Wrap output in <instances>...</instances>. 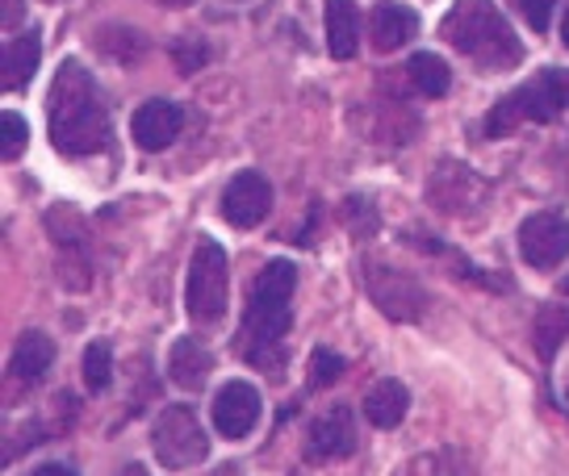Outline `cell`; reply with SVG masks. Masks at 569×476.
<instances>
[{
    "mask_svg": "<svg viewBox=\"0 0 569 476\" xmlns=\"http://www.w3.org/2000/svg\"><path fill=\"white\" fill-rule=\"evenodd\" d=\"M293 288H298V267L289 260H268L260 267V276L251 281L239 347H243L248 364H256V368H281L284 335H289V322H293V305H289Z\"/></svg>",
    "mask_w": 569,
    "mask_h": 476,
    "instance_id": "obj_1",
    "label": "cell"
},
{
    "mask_svg": "<svg viewBox=\"0 0 569 476\" xmlns=\"http://www.w3.org/2000/svg\"><path fill=\"white\" fill-rule=\"evenodd\" d=\"M109 142V113L101 101V89L80 68L68 59L51 84V146L63 155H97Z\"/></svg>",
    "mask_w": 569,
    "mask_h": 476,
    "instance_id": "obj_2",
    "label": "cell"
},
{
    "mask_svg": "<svg viewBox=\"0 0 569 476\" xmlns=\"http://www.w3.org/2000/svg\"><path fill=\"white\" fill-rule=\"evenodd\" d=\"M440 34H445L448 47L469 54L481 71H507L523 59L519 38L511 34L507 18L498 13L490 0H457L448 9Z\"/></svg>",
    "mask_w": 569,
    "mask_h": 476,
    "instance_id": "obj_3",
    "label": "cell"
},
{
    "mask_svg": "<svg viewBox=\"0 0 569 476\" xmlns=\"http://www.w3.org/2000/svg\"><path fill=\"white\" fill-rule=\"evenodd\" d=\"M561 109H569V71L545 68L532 84L507 92V97L490 109L486 134H490V139H502V134H511V130L523 122H549Z\"/></svg>",
    "mask_w": 569,
    "mask_h": 476,
    "instance_id": "obj_4",
    "label": "cell"
},
{
    "mask_svg": "<svg viewBox=\"0 0 569 476\" xmlns=\"http://www.w3.org/2000/svg\"><path fill=\"white\" fill-rule=\"evenodd\" d=\"M227 293H231V267H227V251L213 239H201L189 264V281H184V310L193 322L213 326L227 314Z\"/></svg>",
    "mask_w": 569,
    "mask_h": 476,
    "instance_id": "obj_5",
    "label": "cell"
},
{
    "mask_svg": "<svg viewBox=\"0 0 569 476\" xmlns=\"http://www.w3.org/2000/svg\"><path fill=\"white\" fill-rule=\"evenodd\" d=\"M151 452L160 459L163 468H193L201 459L210 456V435L197 418L193 406H168L156 418V431H151Z\"/></svg>",
    "mask_w": 569,
    "mask_h": 476,
    "instance_id": "obj_6",
    "label": "cell"
},
{
    "mask_svg": "<svg viewBox=\"0 0 569 476\" xmlns=\"http://www.w3.org/2000/svg\"><path fill=\"white\" fill-rule=\"evenodd\" d=\"M519 255L536 272H552L569 260V217L561 213H532L519 226Z\"/></svg>",
    "mask_w": 569,
    "mask_h": 476,
    "instance_id": "obj_7",
    "label": "cell"
},
{
    "mask_svg": "<svg viewBox=\"0 0 569 476\" xmlns=\"http://www.w3.org/2000/svg\"><path fill=\"white\" fill-rule=\"evenodd\" d=\"M210 414L222 439H248L256 423H260V414H264V397L248 381H231V385L218 388Z\"/></svg>",
    "mask_w": 569,
    "mask_h": 476,
    "instance_id": "obj_8",
    "label": "cell"
},
{
    "mask_svg": "<svg viewBox=\"0 0 569 476\" xmlns=\"http://www.w3.org/2000/svg\"><path fill=\"white\" fill-rule=\"evenodd\" d=\"M365 281H369V297L377 301V310L393 322H410V317H419L423 310V288L410 281L407 272H398V267H381V264H369L365 272Z\"/></svg>",
    "mask_w": 569,
    "mask_h": 476,
    "instance_id": "obj_9",
    "label": "cell"
},
{
    "mask_svg": "<svg viewBox=\"0 0 569 476\" xmlns=\"http://www.w3.org/2000/svg\"><path fill=\"white\" fill-rule=\"evenodd\" d=\"M272 213V184L260 172H239L222 189V217L239 230H256Z\"/></svg>",
    "mask_w": 569,
    "mask_h": 476,
    "instance_id": "obj_10",
    "label": "cell"
},
{
    "mask_svg": "<svg viewBox=\"0 0 569 476\" xmlns=\"http://www.w3.org/2000/svg\"><path fill=\"white\" fill-rule=\"evenodd\" d=\"M356 452V418L348 406L327 409L322 418H315L310 435H306V459H348Z\"/></svg>",
    "mask_w": 569,
    "mask_h": 476,
    "instance_id": "obj_11",
    "label": "cell"
},
{
    "mask_svg": "<svg viewBox=\"0 0 569 476\" xmlns=\"http://www.w3.org/2000/svg\"><path fill=\"white\" fill-rule=\"evenodd\" d=\"M180 125H184V113L172 101H147V105L134 109L130 118V134L142 151H168L177 142Z\"/></svg>",
    "mask_w": 569,
    "mask_h": 476,
    "instance_id": "obj_12",
    "label": "cell"
},
{
    "mask_svg": "<svg viewBox=\"0 0 569 476\" xmlns=\"http://www.w3.org/2000/svg\"><path fill=\"white\" fill-rule=\"evenodd\" d=\"M415 34H419L415 9L398 4V0H381V4H373V13H369V42H373L381 54L407 47Z\"/></svg>",
    "mask_w": 569,
    "mask_h": 476,
    "instance_id": "obj_13",
    "label": "cell"
},
{
    "mask_svg": "<svg viewBox=\"0 0 569 476\" xmlns=\"http://www.w3.org/2000/svg\"><path fill=\"white\" fill-rule=\"evenodd\" d=\"M210 368H213V355L206 352L197 338H177V343H172V352H168V376H172L177 388H184V393L206 388Z\"/></svg>",
    "mask_w": 569,
    "mask_h": 476,
    "instance_id": "obj_14",
    "label": "cell"
},
{
    "mask_svg": "<svg viewBox=\"0 0 569 476\" xmlns=\"http://www.w3.org/2000/svg\"><path fill=\"white\" fill-rule=\"evenodd\" d=\"M360 47V9L356 0H327V51L352 59Z\"/></svg>",
    "mask_w": 569,
    "mask_h": 476,
    "instance_id": "obj_15",
    "label": "cell"
},
{
    "mask_svg": "<svg viewBox=\"0 0 569 476\" xmlns=\"http://www.w3.org/2000/svg\"><path fill=\"white\" fill-rule=\"evenodd\" d=\"M407 409H410V393L402 381H377V385L369 388V397H365V418L373 426H381V431H390V426L402 423Z\"/></svg>",
    "mask_w": 569,
    "mask_h": 476,
    "instance_id": "obj_16",
    "label": "cell"
},
{
    "mask_svg": "<svg viewBox=\"0 0 569 476\" xmlns=\"http://www.w3.org/2000/svg\"><path fill=\"white\" fill-rule=\"evenodd\" d=\"M38 51H42V47H38L34 34H18L4 47V68H0L4 92L30 89V80H34V71H38Z\"/></svg>",
    "mask_w": 569,
    "mask_h": 476,
    "instance_id": "obj_17",
    "label": "cell"
},
{
    "mask_svg": "<svg viewBox=\"0 0 569 476\" xmlns=\"http://www.w3.org/2000/svg\"><path fill=\"white\" fill-rule=\"evenodd\" d=\"M54 364V343L51 335H42V331H26L18 338V347H13V376L18 381H42L47 368Z\"/></svg>",
    "mask_w": 569,
    "mask_h": 476,
    "instance_id": "obj_18",
    "label": "cell"
},
{
    "mask_svg": "<svg viewBox=\"0 0 569 476\" xmlns=\"http://www.w3.org/2000/svg\"><path fill=\"white\" fill-rule=\"evenodd\" d=\"M440 176L452 184V189H445L440 180H431V205L440 213H473V205H465V189H481V180L469 172V168H461V163H445L440 168Z\"/></svg>",
    "mask_w": 569,
    "mask_h": 476,
    "instance_id": "obj_19",
    "label": "cell"
},
{
    "mask_svg": "<svg viewBox=\"0 0 569 476\" xmlns=\"http://www.w3.org/2000/svg\"><path fill=\"white\" fill-rule=\"evenodd\" d=\"M407 75L423 97H445V92L452 89V71H448V63L440 54H427V51L415 54L407 63Z\"/></svg>",
    "mask_w": 569,
    "mask_h": 476,
    "instance_id": "obj_20",
    "label": "cell"
},
{
    "mask_svg": "<svg viewBox=\"0 0 569 476\" xmlns=\"http://www.w3.org/2000/svg\"><path fill=\"white\" fill-rule=\"evenodd\" d=\"M566 335H569V305L561 297H552L540 310V317H536V347H540V355L552 359V352L566 343Z\"/></svg>",
    "mask_w": 569,
    "mask_h": 476,
    "instance_id": "obj_21",
    "label": "cell"
},
{
    "mask_svg": "<svg viewBox=\"0 0 569 476\" xmlns=\"http://www.w3.org/2000/svg\"><path fill=\"white\" fill-rule=\"evenodd\" d=\"M80 376H84L89 393L109 388V381H113V352H109V343H89L84 347V355H80Z\"/></svg>",
    "mask_w": 569,
    "mask_h": 476,
    "instance_id": "obj_22",
    "label": "cell"
},
{
    "mask_svg": "<svg viewBox=\"0 0 569 476\" xmlns=\"http://www.w3.org/2000/svg\"><path fill=\"white\" fill-rule=\"evenodd\" d=\"M97 47L109 54V59H122V63H134L142 51H147V38L139 34V30H130V26H109V30H101V38H97Z\"/></svg>",
    "mask_w": 569,
    "mask_h": 476,
    "instance_id": "obj_23",
    "label": "cell"
},
{
    "mask_svg": "<svg viewBox=\"0 0 569 476\" xmlns=\"http://www.w3.org/2000/svg\"><path fill=\"white\" fill-rule=\"evenodd\" d=\"M339 376H343V359H339L331 347H315V352H310V372H306V385L327 388V385H336Z\"/></svg>",
    "mask_w": 569,
    "mask_h": 476,
    "instance_id": "obj_24",
    "label": "cell"
},
{
    "mask_svg": "<svg viewBox=\"0 0 569 476\" xmlns=\"http://www.w3.org/2000/svg\"><path fill=\"white\" fill-rule=\"evenodd\" d=\"M0 125H4V159L13 163V159H21L26 142H30V125H26V118H21V113H4V118H0Z\"/></svg>",
    "mask_w": 569,
    "mask_h": 476,
    "instance_id": "obj_25",
    "label": "cell"
},
{
    "mask_svg": "<svg viewBox=\"0 0 569 476\" xmlns=\"http://www.w3.org/2000/svg\"><path fill=\"white\" fill-rule=\"evenodd\" d=\"M172 59H177V68L184 71V75H189V71H201V68H206V59H210V51H206V47H201L197 38H189V42L180 38L177 47H172Z\"/></svg>",
    "mask_w": 569,
    "mask_h": 476,
    "instance_id": "obj_26",
    "label": "cell"
},
{
    "mask_svg": "<svg viewBox=\"0 0 569 476\" xmlns=\"http://www.w3.org/2000/svg\"><path fill=\"white\" fill-rule=\"evenodd\" d=\"M516 4L528 13L532 30H549V0H516Z\"/></svg>",
    "mask_w": 569,
    "mask_h": 476,
    "instance_id": "obj_27",
    "label": "cell"
},
{
    "mask_svg": "<svg viewBox=\"0 0 569 476\" xmlns=\"http://www.w3.org/2000/svg\"><path fill=\"white\" fill-rule=\"evenodd\" d=\"M21 18H26V4L21 0H4V30H13V26H21Z\"/></svg>",
    "mask_w": 569,
    "mask_h": 476,
    "instance_id": "obj_28",
    "label": "cell"
},
{
    "mask_svg": "<svg viewBox=\"0 0 569 476\" xmlns=\"http://www.w3.org/2000/svg\"><path fill=\"white\" fill-rule=\"evenodd\" d=\"M34 476H76V468H68V464H42V468H34Z\"/></svg>",
    "mask_w": 569,
    "mask_h": 476,
    "instance_id": "obj_29",
    "label": "cell"
},
{
    "mask_svg": "<svg viewBox=\"0 0 569 476\" xmlns=\"http://www.w3.org/2000/svg\"><path fill=\"white\" fill-rule=\"evenodd\" d=\"M557 297H561V301L569 305V272L561 276V281H557Z\"/></svg>",
    "mask_w": 569,
    "mask_h": 476,
    "instance_id": "obj_30",
    "label": "cell"
},
{
    "mask_svg": "<svg viewBox=\"0 0 569 476\" xmlns=\"http://www.w3.org/2000/svg\"><path fill=\"white\" fill-rule=\"evenodd\" d=\"M118 476H147V468H142V464H126V468Z\"/></svg>",
    "mask_w": 569,
    "mask_h": 476,
    "instance_id": "obj_31",
    "label": "cell"
},
{
    "mask_svg": "<svg viewBox=\"0 0 569 476\" xmlns=\"http://www.w3.org/2000/svg\"><path fill=\"white\" fill-rule=\"evenodd\" d=\"M561 42L569 47V9H566V18H561Z\"/></svg>",
    "mask_w": 569,
    "mask_h": 476,
    "instance_id": "obj_32",
    "label": "cell"
},
{
    "mask_svg": "<svg viewBox=\"0 0 569 476\" xmlns=\"http://www.w3.org/2000/svg\"><path fill=\"white\" fill-rule=\"evenodd\" d=\"M160 4H168V9H184V4H193V0H160Z\"/></svg>",
    "mask_w": 569,
    "mask_h": 476,
    "instance_id": "obj_33",
    "label": "cell"
},
{
    "mask_svg": "<svg viewBox=\"0 0 569 476\" xmlns=\"http://www.w3.org/2000/svg\"><path fill=\"white\" fill-rule=\"evenodd\" d=\"M47 4H59V0H47Z\"/></svg>",
    "mask_w": 569,
    "mask_h": 476,
    "instance_id": "obj_34",
    "label": "cell"
},
{
    "mask_svg": "<svg viewBox=\"0 0 569 476\" xmlns=\"http://www.w3.org/2000/svg\"><path fill=\"white\" fill-rule=\"evenodd\" d=\"M566 397H569V388H566Z\"/></svg>",
    "mask_w": 569,
    "mask_h": 476,
    "instance_id": "obj_35",
    "label": "cell"
}]
</instances>
